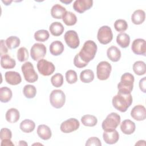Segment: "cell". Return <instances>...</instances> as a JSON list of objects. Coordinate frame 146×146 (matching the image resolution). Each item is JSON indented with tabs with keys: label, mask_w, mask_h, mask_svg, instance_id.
I'll return each mask as SVG.
<instances>
[{
	"label": "cell",
	"mask_w": 146,
	"mask_h": 146,
	"mask_svg": "<svg viewBox=\"0 0 146 146\" xmlns=\"http://www.w3.org/2000/svg\"><path fill=\"white\" fill-rule=\"evenodd\" d=\"M133 99L131 94H123L117 92L112 100V103L115 108L121 112H125L132 103Z\"/></svg>",
	"instance_id": "cell-1"
},
{
	"label": "cell",
	"mask_w": 146,
	"mask_h": 146,
	"mask_svg": "<svg viewBox=\"0 0 146 146\" xmlns=\"http://www.w3.org/2000/svg\"><path fill=\"white\" fill-rule=\"evenodd\" d=\"M97 45L94 41L88 40L84 42L83 47L78 53L80 58L84 63H88L92 60L97 52Z\"/></svg>",
	"instance_id": "cell-2"
},
{
	"label": "cell",
	"mask_w": 146,
	"mask_h": 146,
	"mask_svg": "<svg viewBox=\"0 0 146 146\" xmlns=\"http://www.w3.org/2000/svg\"><path fill=\"white\" fill-rule=\"evenodd\" d=\"M135 80L134 76L129 73L123 74L120 79V82L117 84L118 92L123 94H131L133 88Z\"/></svg>",
	"instance_id": "cell-3"
},
{
	"label": "cell",
	"mask_w": 146,
	"mask_h": 146,
	"mask_svg": "<svg viewBox=\"0 0 146 146\" xmlns=\"http://www.w3.org/2000/svg\"><path fill=\"white\" fill-rule=\"evenodd\" d=\"M120 121V116L118 113L111 112L107 116L102 122V127L104 131L115 129L119 125Z\"/></svg>",
	"instance_id": "cell-4"
},
{
	"label": "cell",
	"mask_w": 146,
	"mask_h": 146,
	"mask_svg": "<svg viewBox=\"0 0 146 146\" xmlns=\"http://www.w3.org/2000/svg\"><path fill=\"white\" fill-rule=\"evenodd\" d=\"M50 102L51 106L57 109L62 108L66 102V96L61 90H54L50 95Z\"/></svg>",
	"instance_id": "cell-5"
},
{
	"label": "cell",
	"mask_w": 146,
	"mask_h": 146,
	"mask_svg": "<svg viewBox=\"0 0 146 146\" xmlns=\"http://www.w3.org/2000/svg\"><path fill=\"white\" fill-rule=\"evenodd\" d=\"M21 70L24 78L29 83H34L38 79V75L35 72L33 64L30 62H26L21 66Z\"/></svg>",
	"instance_id": "cell-6"
},
{
	"label": "cell",
	"mask_w": 146,
	"mask_h": 146,
	"mask_svg": "<svg viewBox=\"0 0 146 146\" xmlns=\"http://www.w3.org/2000/svg\"><path fill=\"white\" fill-rule=\"evenodd\" d=\"M112 66L107 61H102L96 66L97 78L100 80H105L110 77Z\"/></svg>",
	"instance_id": "cell-7"
},
{
	"label": "cell",
	"mask_w": 146,
	"mask_h": 146,
	"mask_svg": "<svg viewBox=\"0 0 146 146\" xmlns=\"http://www.w3.org/2000/svg\"><path fill=\"white\" fill-rule=\"evenodd\" d=\"M97 38L102 44H107L111 42L113 39V34L111 29L108 26H103L98 31Z\"/></svg>",
	"instance_id": "cell-8"
},
{
	"label": "cell",
	"mask_w": 146,
	"mask_h": 146,
	"mask_svg": "<svg viewBox=\"0 0 146 146\" xmlns=\"http://www.w3.org/2000/svg\"><path fill=\"white\" fill-rule=\"evenodd\" d=\"M36 67L39 72L43 76H49L55 70L54 64L52 62L44 59L38 60Z\"/></svg>",
	"instance_id": "cell-9"
},
{
	"label": "cell",
	"mask_w": 146,
	"mask_h": 146,
	"mask_svg": "<svg viewBox=\"0 0 146 146\" xmlns=\"http://www.w3.org/2000/svg\"><path fill=\"white\" fill-rule=\"evenodd\" d=\"M46 54V47L43 43H36L33 44L30 50L31 58L35 60H39L43 58Z\"/></svg>",
	"instance_id": "cell-10"
},
{
	"label": "cell",
	"mask_w": 146,
	"mask_h": 146,
	"mask_svg": "<svg viewBox=\"0 0 146 146\" xmlns=\"http://www.w3.org/2000/svg\"><path fill=\"white\" fill-rule=\"evenodd\" d=\"M80 126V123L75 118H70L62 123L60 126V131L65 133H71L77 130Z\"/></svg>",
	"instance_id": "cell-11"
},
{
	"label": "cell",
	"mask_w": 146,
	"mask_h": 146,
	"mask_svg": "<svg viewBox=\"0 0 146 146\" xmlns=\"http://www.w3.org/2000/svg\"><path fill=\"white\" fill-rule=\"evenodd\" d=\"M64 40L67 46L72 49L76 48L80 44L78 33L75 30H68L64 34Z\"/></svg>",
	"instance_id": "cell-12"
},
{
	"label": "cell",
	"mask_w": 146,
	"mask_h": 146,
	"mask_svg": "<svg viewBox=\"0 0 146 146\" xmlns=\"http://www.w3.org/2000/svg\"><path fill=\"white\" fill-rule=\"evenodd\" d=\"M131 49L135 54L145 56V54H146L145 40L144 39H141V38H137L135 39L132 43Z\"/></svg>",
	"instance_id": "cell-13"
},
{
	"label": "cell",
	"mask_w": 146,
	"mask_h": 146,
	"mask_svg": "<svg viewBox=\"0 0 146 146\" xmlns=\"http://www.w3.org/2000/svg\"><path fill=\"white\" fill-rule=\"evenodd\" d=\"M93 5L92 0H76L73 3L72 7L75 11L79 13H83L89 10Z\"/></svg>",
	"instance_id": "cell-14"
},
{
	"label": "cell",
	"mask_w": 146,
	"mask_h": 146,
	"mask_svg": "<svg viewBox=\"0 0 146 146\" xmlns=\"http://www.w3.org/2000/svg\"><path fill=\"white\" fill-rule=\"evenodd\" d=\"M131 117L137 121L144 120L146 118V111L144 106L142 105L135 106L131 111Z\"/></svg>",
	"instance_id": "cell-15"
},
{
	"label": "cell",
	"mask_w": 146,
	"mask_h": 146,
	"mask_svg": "<svg viewBox=\"0 0 146 146\" xmlns=\"http://www.w3.org/2000/svg\"><path fill=\"white\" fill-rule=\"evenodd\" d=\"M104 141L108 144H113L119 139V132L115 129L112 130L104 131L103 134Z\"/></svg>",
	"instance_id": "cell-16"
},
{
	"label": "cell",
	"mask_w": 146,
	"mask_h": 146,
	"mask_svg": "<svg viewBox=\"0 0 146 146\" xmlns=\"http://www.w3.org/2000/svg\"><path fill=\"white\" fill-rule=\"evenodd\" d=\"M6 82L13 86L18 85L21 83L22 81V78L19 73L16 71H7L5 74Z\"/></svg>",
	"instance_id": "cell-17"
},
{
	"label": "cell",
	"mask_w": 146,
	"mask_h": 146,
	"mask_svg": "<svg viewBox=\"0 0 146 146\" xmlns=\"http://www.w3.org/2000/svg\"><path fill=\"white\" fill-rule=\"evenodd\" d=\"M136 129L135 123L129 119L123 120L120 124V129L122 132L125 135H131L133 133Z\"/></svg>",
	"instance_id": "cell-18"
},
{
	"label": "cell",
	"mask_w": 146,
	"mask_h": 146,
	"mask_svg": "<svg viewBox=\"0 0 146 146\" xmlns=\"http://www.w3.org/2000/svg\"><path fill=\"white\" fill-rule=\"evenodd\" d=\"M36 132L38 136L44 140H47L50 139L52 135L50 128L45 124L39 125L37 128Z\"/></svg>",
	"instance_id": "cell-19"
},
{
	"label": "cell",
	"mask_w": 146,
	"mask_h": 146,
	"mask_svg": "<svg viewBox=\"0 0 146 146\" xmlns=\"http://www.w3.org/2000/svg\"><path fill=\"white\" fill-rule=\"evenodd\" d=\"M107 55L110 60L116 62L120 60L121 54L120 50L117 47L112 46L107 49Z\"/></svg>",
	"instance_id": "cell-20"
},
{
	"label": "cell",
	"mask_w": 146,
	"mask_h": 146,
	"mask_svg": "<svg viewBox=\"0 0 146 146\" xmlns=\"http://www.w3.org/2000/svg\"><path fill=\"white\" fill-rule=\"evenodd\" d=\"M16 65L15 60L8 54L1 56V66L4 69H12Z\"/></svg>",
	"instance_id": "cell-21"
},
{
	"label": "cell",
	"mask_w": 146,
	"mask_h": 146,
	"mask_svg": "<svg viewBox=\"0 0 146 146\" xmlns=\"http://www.w3.org/2000/svg\"><path fill=\"white\" fill-rule=\"evenodd\" d=\"M64 45L59 40L52 42L50 46V52L54 56H58L64 51Z\"/></svg>",
	"instance_id": "cell-22"
},
{
	"label": "cell",
	"mask_w": 146,
	"mask_h": 146,
	"mask_svg": "<svg viewBox=\"0 0 146 146\" xmlns=\"http://www.w3.org/2000/svg\"><path fill=\"white\" fill-rule=\"evenodd\" d=\"M19 117L20 114L19 111L14 108L8 110L5 115L6 120L10 123H14L18 121L19 119Z\"/></svg>",
	"instance_id": "cell-23"
},
{
	"label": "cell",
	"mask_w": 146,
	"mask_h": 146,
	"mask_svg": "<svg viewBox=\"0 0 146 146\" xmlns=\"http://www.w3.org/2000/svg\"><path fill=\"white\" fill-rule=\"evenodd\" d=\"M145 18V13L143 10H135L131 15V21L135 25L142 24Z\"/></svg>",
	"instance_id": "cell-24"
},
{
	"label": "cell",
	"mask_w": 146,
	"mask_h": 146,
	"mask_svg": "<svg viewBox=\"0 0 146 146\" xmlns=\"http://www.w3.org/2000/svg\"><path fill=\"white\" fill-rule=\"evenodd\" d=\"M66 12V8L59 4L54 5L51 9V15L55 19L62 18Z\"/></svg>",
	"instance_id": "cell-25"
},
{
	"label": "cell",
	"mask_w": 146,
	"mask_h": 146,
	"mask_svg": "<svg viewBox=\"0 0 146 146\" xmlns=\"http://www.w3.org/2000/svg\"><path fill=\"white\" fill-rule=\"evenodd\" d=\"M64 30V28L63 25L59 22H54L52 23L49 27V30L51 34L55 36L61 35L63 34Z\"/></svg>",
	"instance_id": "cell-26"
},
{
	"label": "cell",
	"mask_w": 146,
	"mask_h": 146,
	"mask_svg": "<svg viewBox=\"0 0 146 146\" xmlns=\"http://www.w3.org/2000/svg\"><path fill=\"white\" fill-rule=\"evenodd\" d=\"M19 128L25 133H30L35 128V123L34 121L30 119H25L20 123Z\"/></svg>",
	"instance_id": "cell-27"
},
{
	"label": "cell",
	"mask_w": 146,
	"mask_h": 146,
	"mask_svg": "<svg viewBox=\"0 0 146 146\" xmlns=\"http://www.w3.org/2000/svg\"><path fill=\"white\" fill-rule=\"evenodd\" d=\"M116 42L121 48H127L130 43V37L127 33H119L116 36Z\"/></svg>",
	"instance_id": "cell-28"
},
{
	"label": "cell",
	"mask_w": 146,
	"mask_h": 146,
	"mask_svg": "<svg viewBox=\"0 0 146 146\" xmlns=\"http://www.w3.org/2000/svg\"><path fill=\"white\" fill-rule=\"evenodd\" d=\"M13 96L12 91L7 87H2L0 88V100L2 103L9 102Z\"/></svg>",
	"instance_id": "cell-29"
},
{
	"label": "cell",
	"mask_w": 146,
	"mask_h": 146,
	"mask_svg": "<svg viewBox=\"0 0 146 146\" xmlns=\"http://www.w3.org/2000/svg\"><path fill=\"white\" fill-rule=\"evenodd\" d=\"M62 19L64 24L69 26L75 25L77 22V18L76 15L71 11H66L62 17Z\"/></svg>",
	"instance_id": "cell-30"
},
{
	"label": "cell",
	"mask_w": 146,
	"mask_h": 146,
	"mask_svg": "<svg viewBox=\"0 0 146 146\" xmlns=\"http://www.w3.org/2000/svg\"><path fill=\"white\" fill-rule=\"evenodd\" d=\"M94 73L92 70L87 69L82 71L80 74V80L84 83H89L94 79Z\"/></svg>",
	"instance_id": "cell-31"
},
{
	"label": "cell",
	"mask_w": 146,
	"mask_h": 146,
	"mask_svg": "<svg viewBox=\"0 0 146 146\" xmlns=\"http://www.w3.org/2000/svg\"><path fill=\"white\" fill-rule=\"evenodd\" d=\"M82 123L87 127H94L98 123L96 116L92 115H85L81 117Z\"/></svg>",
	"instance_id": "cell-32"
},
{
	"label": "cell",
	"mask_w": 146,
	"mask_h": 146,
	"mask_svg": "<svg viewBox=\"0 0 146 146\" xmlns=\"http://www.w3.org/2000/svg\"><path fill=\"white\" fill-rule=\"evenodd\" d=\"M133 71L137 75H144L146 72L145 63L143 61H136L133 64Z\"/></svg>",
	"instance_id": "cell-33"
},
{
	"label": "cell",
	"mask_w": 146,
	"mask_h": 146,
	"mask_svg": "<svg viewBox=\"0 0 146 146\" xmlns=\"http://www.w3.org/2000/svg\"><path fill=\"white\" fill-rule=\"evenodd\" d=\"M23 93L26 98L32 99L34 98L36 94V89L34 85L27 84L23 87Z\"/></svg>",
	"instance_id": "cell-34"
},
{
	"label": "cell",
	"mask_w": 146,
	"mask_h": 146,
	"mask_svg": "<svg viewBox=\"0 0 146 146\" xmlns=\"http://www.w3.org/2000/svg\"><path fill=\"white\" fill-rule=\"evenodd\" d=\"M6 46L8 48L12 50L17 48L21 43L20 39L16 36H10L5 40Z\"/></svg>",
	"instance_id": "cell-35"
},
{
	"label": "cell",
	"mask_w": 146,
	"mask_h": 146,
	"mask_svg": "<svg viewBox=\"0 0 146 146\" xmlns=\"http://www.w3.org/2000/svg\"><path fill=\"white\" fill-rule=\"evenodd\" d=\"M50 36L49 33L46 30H39L34 34V38L36 41L43 42L46 41Z\"/></svg>",
	"instance_id": "cell-36"
},
{
	"label": "cell",
	"mask_w": 146,
	"mask_h": 146,
	"mask_svg": "<svg viewBox=\"0 0 146 146\" xmlns=\"http://www.w3.org/2000/svg\"><path fill=\"white\" fill-rule=\"evenodd\" d=\"M114 28L118 32H124L128 28V23L124 19H117L114 23Z\"/></svg>",
	"instance_id": "cell-37"
},
{
	"label": "cell",
	"mask_w": 146,
	"mask_h": 146,
	"mask_svg": "<svg viewBox=\"0 0 146 146\" xmlns=\"http://www.w3.org/2000/svg\"><path fill=\"white\" fill-rule=\"evenodd\" d=\"M51 82L53 86L60 87L63 84V76L60 73H56L51 78Z\"/></svg>",
	"instance_id": "cell-38"
},
{
	"label": "cell",
	"mask_w": 146,
	"mask_h": 146,
	"mask_svg": "<svg viewBox=\"0 0 146 146\" xmlns=\"http://www.w3.org/2000/svg\"><path fill=\"white\" fill-rule=\"evenodd\" d=\"M17 59L21 62H23L29 59V52L26 47H22L17 51Z\"/></svg>",
	"instance_id": "cell-39"
},
{
	"label": "cell",
	"mask_w": 146,
	"mask_h": 146,
	"mask_svg": "<svg viewBox=\"0 0 146 146\" xmlns=\"http://www.w3.org/2000/svg\"><path fill=\"white\" fill-rule=\"evenodd\" d=\"M66 79L68 83L74 84L78 80V76L76 71L72 70H69L66 72Z\"/></svg>",
	"instance_id": "cell-40"
},
{
	"label": "cell",
	"mask_w": 146,
	"mask_h": 146,
	"mask_svg": "<svg viewBox=\"0 0 146 146\" xmlns=\"http://www.w3.org/2000/svg\"><path fill=\"white\" fill-rule=\"evenodd\" d=\"M12 132L10 129L7 128H3L0 131V139L1 140L4 139H11Z\"/></svg>",
	"instance_id": "cell-41"
},
{
	"label": "cell",
	"mask_w": 146,
	"mask_h": 146,
	"mask_svg": "<svg viewBox=\"0 0 146 146\" xmlns=\"http://www.w3.org/2000/svg\"><path fill=\"white\" fill-rule=\"evenodd\" d=\"M85 145L86 146H91V145L101 146L102 143L99 138L96 137H90L87 140Z\"/></svg>",
	"instance_id": "cell-42"
},
{
	"label": "cell",
	"mask_w": 146,
	"mask_h": 146,
	"mask_svg": "<svg viewBox=\"0 0 146 146\" xmlns=\"http://www.w3.org/2000/svg\"><path fill=\"white\" fill-rule=\"evenodd\" d=\"M74 64L75 66L78 68H83L88 64V63H84L83 60H82V59L80 58L78 54H76V55L74 57Z\"/></svg>",
	"instance_id": "cell-43"
},
{
	"label": "cell",
	"mask_w": 146,
	"mask_h": 146,
	"mask_svg": "<svg viewBox=\"0 0 146 146\" xmlns=\"http://www.w3.org/2000/svg\"><path fill=\"white\" fill-rule=\"evenodd\" d=\"M6 42L4 40H1V48H0V55L1 56L5 55L8 52V49L6 47V44H5Z\"/></svg>",
	"instance_id": "cell-44"
},
{
	"label": "cell",
	"mask_w": 146,
	"mask_h": 146,
	"mask_svg": "<svg viewBox=\"0 0 146 146\" xmlns=\"http://www.w3.org/2000/svg\"><path fill=\"white\" fill-rule=\"evenodd\" d=\"M145 82H146V77L143 78L139 81V87H140V89L144 93H145V92H146Z\"/></svg>",
	"instance_id": "cell-45"
},
{
	"label": "cell",
	"mask_w": 146,
	"mask_h": 146,
	"mask_svg": "<svg viewBox=\"0 0 146 146\" xmlns=\"http://www.w3.org/2000/svg\"><path fill=\"white\" fill-rule=\"evenodd\" d=\"M1 146H10V145H14V144L11 141V139H4L1 140Z\"/></svg>",
	"instance_id": "cell-46"
},
{
	"label": "cell",
	"mask_w": 146,
	"mask_h": 146,
	"mask_svg": "<svg viewBox=\"0 0 146 146\" xmlns=\"http://www.w3.org/2000/svg\"><path fill=\"white\" fill-rule=\"evenodd\" d=\"M135 145H145V140H139L136 144Z\"/></svg>",
	"instance_id": "cell-47"
},
{
	"label": "cell",
	"mask_w": 146,
	"mask_h": 146,
	"mask_svg": "<svg viewBox=\"0 0 146 146\" xmlns=\"http://www.w3.org/2000/svg\"><path fill=\"white\" fill-rule=\"evenodd\" d=\"M2 2L3 3H5V5H6V6H8V5H10V4L12 2V1H2Z\"/></svg>",
	"instance_id": "cell-48"
},
{
	"label": "cell",
	"mask_w": 146,
	"mask_h": 146,
	"mask_svg": "<svg viewBox=\"0 0 146 146\" xmlns=\"http://www.w3.org/2000/svg\"><path fill=\"white\" fill-rule=\"evenodd\" d=\"M61 2L64 3L65 4H68L72 2V1H68V0H65V1H60Z\"/></svg>",
	"instance_id": "cell-49"
}]
</instances>
